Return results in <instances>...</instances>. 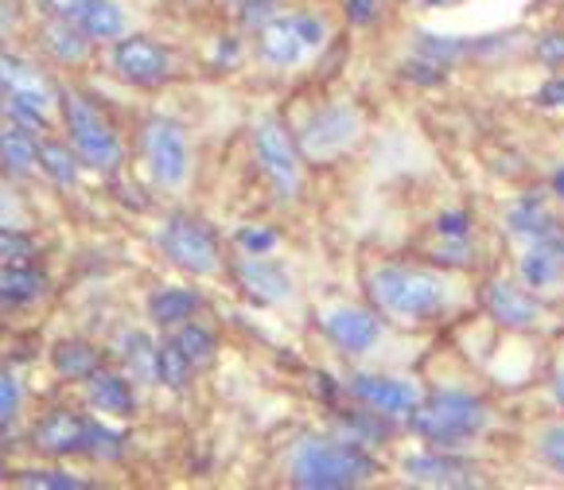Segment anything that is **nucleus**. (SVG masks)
Segmentation results:
<instances>
[{
    "mask_svg": "<svg viewBox=\"0 0 564 490\" xmlns=\"http://www.w3.org/2000/svg\"><path fill=\"white\" fill-rule=\"evenodd\" d=\"M0 475H4V459H0Z\"/></svg>",
    "mask_w": 564,
    "mask_h": 490,
    "instance_id": "obj_45",
    "label": "nucleus"
},
{
    "mask_svg": "<svg viewBox=\"0 0 564 490\" xmlns=\"http://www.w3.org/2000/svg\"><path fill=\"white\" fill-rule=\"evenodd\" d=\"M556 398H561V405H564V378L556 382Z\"/></svg>",
    "mask_w": 564,
    "mask_h": 490,
    "instance_id": "obj_44",
    "label": "nucleus"
},
{
    "mask_svg": "<svg viewBox=\"0 0 564 490\" xmlns=\"http://www.w3.org/2000/svg\"><path fill=\"white\" fill-rule=\"evenodd\" d=\"M324 335L343 355H366L382 335V319L366 308H335L324 316Z\"/></svg>",
    "mask_w": 564,
    "mask_h": 490,
    "instance_id": "obj_13",
    "label": "nucleus"
},
{
    "mask_svg": "<svg viewBox=\"0 0 564 490\" xmlns=\"http://www.w3.org/2000/svg\"><path fill=\"white\" fill-rule=\"evenodd\" d=\"M358 129H362V121H358V109H350V106L319 109V113L307 117L304 133H300V141H296L300 156L316 160V164L335 160L339 152H347L350 144L358 141Z\"/></svg>",
    "mask_w": 564,
    "mask_h": 490,
    "instance_id": "obj_9",
    "label": "nucleus"
},
{
    "mask_svg": "<svg viewBox=\"0 0 564 490\" xmlns=\"http://www.w3.org/2000/svg\"><path fill=\"white\" fill-rule=\"evenodd\" d=\"M378 464L373 456L355 440H327V436H312L300 440L289 459V479L292 487L304 490H343V487H362L373 479Z\"/></svg>",
    "mask_w": 564,
    "mask_h": 490,
    "instance_id": "obj_1",
    "label": "nucleus"
},
{
    "mask_svg": "<svg viewBox=\"0 0 564 490\" xmlns=\"http://www.w3.org/2000/svg\"><path fill=\"white\" fill-rule=\"evenodd\" d=\"M482 304H487L490 319H498L502 327H533V324H538V316H541L538 300H533L525 288H518V284H510V281H490Z\"/></svg>",
    "mask_w": 564,
    "mask_h": 490,
    "instance_id": "obj_18",
    "label": "nucleus"
},
{
    "mask_svg": "<svg viewBox=\"0 0 564 490\" xmlns=\"http://www.w3.org/2000/svg\"><path fill=\"white\" fill-rule=\"evenodd\" d=\"M538 101H541V106H549V109H564V78H553V83L541 86Z\"/></svg>",
    "mask_w": 564,
    "mask_h": 490,
    "instance_id": "obj_38",
    "label": "nucleus"
},
{
    "mask_svg": "<svg viewBox=\"0 0 564 490\" xmlns=\"http://www.w3.org/2000/svg\"><path fill=\"white\" fill-rule=\"evenodd\" d=\"M47 292V276L35 273L32 265H0V296L28 304V300H40Z\"/></svg>",
    "mask_w": 564,
    "mask_h": 490,
    "instance_id": "obj_24",
    "label": "nucleus"
},
{
    "mask_svg": "<svg viewBox=\"0 0 564 490\" xmlns=\"http://www.w3.org/2000/svg\"><path fill=\"white\" fill-rule=\"evenodd\" d=\"M234 4H276V0H234Z\"/></svg>",
    "mask_w": 564,
    "mask_h": 490,
    "instance_id": "obj_43",
    "label": "nucleus"
},
{
    "mask_svg": "<svg viewBox=\"0 0 564 490\" xmlns=\"http://www.w3.org/2000/svg\"><path fill=\"white\" fill-rule=\"evenodd\" d=\"M144 160H149V172L164 187H180L187 179V167H192V149H187V133L183 126L167 121V117H152L144 126Z\"/></svg>",
    "mask_w": 564,
    "mask_h": 490,
    "instance_id": "obj_10",
    "label": "nucleus"
},
{
    "mask_svg": "<svg viewBox=\"0 0 564 490\" xmlns=\"http://www.w3.org/2000/svg\"><path fill=\"white\" fill-rule=\"evenodd\" d=\"M327 40V24L307 12H273L258 28V55L269 67H300L307 55H316Z\"/></svg>",
    "mask_w": 564,
    "mask_h": 490,
    "instance_id": "obj_6",
    "label": "nucleus"
},
{
    "mask_svg": "<svg viewBox=\"0 0 564 490\" xmlns=\"http://www.w3.org/2000/svg\"><path fill=\"white\" fill-rule=\"evenodd\" d=\"M538 451H541V459L553 467V471L564 475V424H556V428H545V433H541Z\"/></svg>",
    "mask_w": 564,
    "mask_h": 490,
    "instance_id": "obj_34",
    "label": "nucleus"
},
{
    "mask_svg": "<svg viewBox=\"0 0 564 490\" xmlns=\"http://www.w3.org/2000/svg\"><path fill=\"white\" fill-rule=\"evenodd\" d=\"M390 421L393 416H386V413H373V409H362V413H355L350 421H343V428H347V440H355V444H378V440H386L390 436Z\"/></svg>",
    "mask_w": 564,
    "mask_h": 490,
    "instance_id": "obj_30",
    "label": "nucleus"
},
{
    "mask_svg": "<svg viewBox=\"0 0 564 490\" xmlns=\"http://www.w3.org/2000/svg\"><path fill=\"white\" fill-rule=\"evenodd\" d=\"M234 241H238L246 253H273L276 250V233L265 230V226H241V230L234 233Z\"/></svg>",
    "mask_w": 564,
    "mask_h": 490,
    "instance_id": "obj_33",
    "label": "nucleus"
},
{
    "mask_svg": "<svg viewBox=\"0 0 564 490\" xmlns=\"http://www.w3.org/2000/svg\"><path fill=\"white\" fill-rule=\"evenodd\" d=\"M199 292L195 288H160L149 296V316L156 319L160 327H180L199 312Z\"/></svg>",
    "mask_w": 564,
    "mask_h": 490,
    "instance_id": "obj_21",
    "label": "nucleus"
},
{
    "mask_svg": "<svg viewBox=\"0 0 564 490\" xmlns=\"http://www.w3.org/2000/svg\"><path fill=\"white\" fill-rule=\"evenodd\" d=\"M4 24H9V12H4V0H0V32H4Z\"/></svg>",
    "mask_w": 564,
    "mask_h": 490,
    "instance_id": "obj_42",
    "label": "nucleus"
},
{
    "mask_svg": "<svg viewBox=\"0 0 564 490\" xmlns=\"http://www.w3.org/2000/svg\"><path fill=\"white\" fill-rule=\"evenodd\" d=\"M507 226H510V233H518V238H530V241L549 238V233L564 230V226L556 222L553 215H549L545 203H541L538 195L514 203V207H510V215H507Z\"/></svg>",
    "mask_w": 564,
    "mask_h": 490,
    "instance_id": "obj_22",
    "label": "nucleus"
},
{
    "mask_svg": "<svg viewBox=\"0 0 564 490\" xmlns=\"http://www.w3.org/2000/svg\"><path fill=\"white\" fill-rule=\"evenodd\" d=\"M234 276H238L241 292L253 296V300H261V304H281V300L292 296L289 273H284L276 261H269L265 253H246V258H238Z\"/></svg>",
    "mask_w": 564,
    "mask_h": 490,
    "instance_id": "obj_15",
    "label": "nucleus"
},
{
    "mask_svg": "<svg viewBox=\"0 0 564 490\" xmlns=\"http://www.w3.org/2000/svg\"><path fill=\"white\" fill-rule=\"evenodd\" d=\"M35 448L47 456H98V459H117L124 451V436L106 428V424L90 421L78 413H47L32 433Z\"/></svg>",
    "mask_w": 564,
    "mask_h": 490,
    "instance_id": "obj_4",
    "label": "nucleus"
},
{
    "mask_svg": "<svg viewBox=\"0 0 564 490\" xmlns=\"http://www.w3.org/2000/svg\"><path fill=\"white\" fill-rule=\"evenodd\" d=\"M467 226H471V218L467 215H441L436 218V233H441V238H452V241H464Z\"/></svg>",
    "mask_w": 564,
    "mask_h": 490,
    "instance_id": "obj_37",
    "label": "nucleus"
},
{
    "mask_svg": "<svg viewBox=\"0 0 564 490\" xmlns=\"http://www.w3.org/2000/svg\"><path fill=\"white\" fill-rule=\"evenodd\" d=\"M343 390L362 409H373V413H386V416H409L416 409V401H421L413 382L386 378V374H355L343 382Z\"/></svg>",
    "mask_w": 564,
    "mask_h": 490,
    "instance_id": "obj_12",
    "label": "nucleus"
},
{
    "mask_svg": "<svg viewBox=\"0 0 564 490\" xmlns=\"http://www.w3.org/2000/svg\"><path fill=\"white\" fill-rule=\"evenodd\" d=\"M518 276H522V284L533 292L553 288V284L564 276V230L530 241V250H525L522 261H518Z\"/></svg>",
    "mask_w": 564,
    "mask_h": 490,
    "instance_id": "obj_16",
    "label": "nucleus"
},
{
    "mask_svg": "<svg viewBox=\"0 0 564 490\" xmlns=\"http://www.w3.org/2000/svg\"><path fill=\"white\" fill-rule=\"evenodd\" d=\"M192 374H195V366L180 355V347H175L172 339L160 342L156 347V382H164L167 390H183V385L192 382Z\"/></svg>",
    "mask_w": 564,
    "mask_h": 490,
    "instance_id": "obj_29",
    "label": "nucleus"
},
{
    "mask_svg": "<svg viewBox=\"0 0 564 490\" xmlns=\"http://www.w3.org/2000/svg\"><path fill=\"white\" fill-rule=\"evenodd\" d=\"M20 409V385L9 374H0V424H9Z\"/></svg>",
    "mask_w": 564,
    "mask_h": 490,
    "instance_id": "obj_36",
    "label": "nucleus"
},
{
    "mask_svg": "<svg viewBox=\"0 0 564 490\" xmlns=\"http://www.w3.org/2000/svg\"><path fill=\"white\" fill-rule=\"evenodd\" d=\"M370 296L386 316H398L405 324H424L448 308V284L436 273H421V269L405 265L378 269L370 276Z\"/></svg>",
    "mask_w": 564,
    "mask_h": 490,
    "instance_id": "obj_2",
    "label": "nucleus"
},
{
    "mask_svg": "<svg viewBox=\"0 0 564 490\" xmlns=\"http://www.w3.org/2000/svg\"><path fill=\"white\" fill-rule=\"evenodd\" d=\"M113 67L124 83L133 86H164L172 78V55H167L160 43L144 40V35H129V40H117L113 47Z\"/></svg>",
    "mask_w": 564,
    "mask_h": 490,
    "instance_id": "obj_11",
    "label": "nucleus"
},
{
    "mask_svg": "<svg viewBox=\"0 0 564 490\" xmlns=\"http://www.w3.org/2000/svg\"><path fill=\"white\" fill-rule=\"evenodd\" d=\"M90 35L83 32V28L67 24V20H51L47 28H43V47L51 51V55L58 58V63H83L86 55H90Z\"/></svg>",
    "mask_w": 564,
    "mask_h": 490,
    "instance_id": "obj_23",
    "label": "nucleus"
},
{
    "mask_svg": "<svg viewBox=\"0 0 564 490\" xmlns=\"http://www.w3.org/2000/svg\"><path fill=\"white\" fill-rule=\"evenodd\" d=\"M490 413L479 398L471 393H432V398L416 401V409L409 413V428H413L421 440L441 444V448H459V444L475 440V436L487 428Z\"/></svg>",
    "mask_w": 564,
    "mask_h": 490,
    "instance_id": "obj_3",
    "label": "nucleus"
},
{
    "mask_svg": "<svg viewBox=\"0 0 564 490\" xmlns=\"http://www.w3.org/2000/svg\"><path fill=\"white\" fill-rule=\"evenodd\" d=\"M117 355L133 382H156V342L144 331H121L117 335Z\"/></svg>",
    "mask_w": 564,
    "mask_h": 490,
    "instance_id": "obj_20",
    "label": "nucleus"
},
{
    "mask_svg": "<svg viewBox=\"0 0 564 490\" xmlns=\"http://www.w3.org/2000/svg\"><path fill=\"white\" fill-rule=\"evenodd\" d=\"M253 156H258L261 175L269 179L281 199H296L300 192V144L289 137V129L276 121V117H265L253 126Z\"/></svg>",
    "mask_w": 564,
    "mask_h": 490,
    "instance_id": "obj_7",
    "label": "nucleus"
},
{
    "mask_svg": "<svg viewBox=\"0 0 564 490\" xmlns=\"http://www.w3.org/2000/svg\"><path fill=\"white\" fill-rule=\"evenodd\" d=\"M421 4H429V9H448V4H456V0H421Z\"/></svg>",
    "mask_w": 564,
    "mask_h": 490,
    "instance_id": "obj_41",
    "label": "nucleus"
},
{
    "mask_svg": "<svg viewBox=\"0 0 564 490\" xmlns=\"http://www.w3.org/2000/svg\"><path fill=\"white\" fill-rule=\"evenodd\" d=\"M20 487H43V490H83L86 482L75 479V475L67 471H24L17 475Z\"/></svg>",
    "mask_w": 564,
    "mask_h": 490,
    "instance_id": "obj_32",
    "label": "nucleus"
},
{
    "mask_svg": "<svg viewBox=\"0 0 564 490\" xmlns=\"http://www.w3.org/2000/svg\"><path fill=\"white\" fill-rule=\"evenodd\" d=\"M0 164L17 175L32 172V167L40 164V144L28 137V129L17 126V129H4V133H0Z\"/></svg>",
    "mask_w": 564,
    "mask_h": 490,
    "instance_id": "obj_25",
    "label": "nucleus"
},
{
    "mask_svg": "<svg viewBox=\"0 0 564 490\" xmlns=\"http://www.w3.org/2000/svg\"><path fill=\"white\" fill-rule=\"evenodd\" d=\"M347 17L355 24H370L373 20V0H347Z\"/></svg>",
    "mask_w": 564,
    "mask_h": 490,
    "instance_id": "obj_39",
    "label": "nucleus"
},
{
    "mask_svg": "<svg viewBox=\"0 0 564 490\" xmlns=\"http://www.w3.org/2000/svg\"><path fill=\"white\" fill-rule=\"evenodd\" d=\"M553 195L556 199H564V167H556L553 172Z\"/></svg>",
    "mask_w": 564,
    "mask_h": 490,
    "instance_id": "obj_40",
    "label": "nucleus"
},
{
    "mask_svg": "<svg viewBox=\"0 0 564 490\" xmlns=\"http://www.w3.org/2000/svg\"><path fill=\"white\" fill-rule=\"evenodd\" d=\"M86 398H90V405L98 409V413H109V416H129L137 405L133 398V378L124 374H113V370H94L90 378H86Z\"/></svg>",
    "mask_w": 564,
    "mask_h": 490,
    "instance_id": "obj_19",
    "label": "nucleus"
},
{
    "mask_svg": "<svg viewBox=\"0 0 564 490\" xmlns=\"http://www.w3.org/2000/svg\"><path fill=\"white\" fill-rule=\"evenodd\" d=\"M63 121H67V137L86 167H94V172H113V167H121V156H124L121 137L113 133V126L101 117V109L94 106L90 98H83V94H75V90L63 94Z\"/></svg>",
    "mask_w": 564,
    "mask_h": 490,
    "instance_id": "obj_5",
    "label": "nucleus"
},
{
    "mask_svg": "<svg viewBox=\"0 0 564 490\" xmlns=\"http://www.w3.org/2000/svg\"><path fill=\"white\" fill-rule=\"evenodd\" d=\"M40 167L47 172V179L55 183V187H75L78 183V160H75V152H67V144L43 141Z\"/></svg>",
    "mask_w": 564,
    "mask_h": 490,
    "instance_id": "obj_28",
    "label": "nucleus"
},
{
    "mask_svg": "<svg viewBox=\"0 0 564 490\" xmlns=\"http://www.w3.org/2000/svg\"><path fill=\"white\" fill-rule=\"evenodd\" d=\"M172 342H175V347H180V355L187 358V362H192L195 370H199V366H207L210 358H215V350H218V347H215V335H210L207 327L192 324V319H187V324L175 327Z\"/></svg>",
    "mask_w": 564,
    "mask_h": 490,
    "instance_id": "obj_27",
    "label": "nucleus"
},
{
    "mask_svg": "<svg viewBox=\"0 0 564 490\" xmlns=\"http://www.w3.org/2000/svg\"><path fill=\"white\" fill-rule=\"evenodd\" d=\"M405 479L421 487H475V467L441 451H416L405 459Z\"/></svg>",
    "mask_w": 564,
    "mask_h": 490,
    "instance_id": "obj_17",
    "label": "nucleus"
},
{
    "mask_svg": "<svg viewBox=\"0 0 564 490\" xmlns=\"http://www.w3.org/2000/svg\"><path fill=\"white\" fill-rule=\"evenodd\" d=\"M35 253L32 238L12 226H0V265H28V258Z\"/></svg>",
    "mask_w": 564,
    "mask_h": 490,
    "instance_id": "obj_31",
    "label": "nucleus"
},
{
    "mask_svg": "<svg viewBox=\"0 0 564 490\" xmlns=\"http://www.w3.org/2000/svg\"><path fill=\"white\" fill-rule=\"evenodd\" d=\"M0 98L24 101L43 113H51V106H55V90L47 86V78L17 55H0Z\"/></svg>",
    "mask_w": 564,
    "mask_h": 490,
    "instance_id": "obj_14",
    "label": "nucleus"
},
{
    "mask_svg": "<svg viewBox=\"0 0 564 490\" xmlns=\"http://www.w3.org/2000/svg\"><path fill=\"white\" fill-rule=\"evenodd\" d=\"M160 250L167 253L172 265H180L183 273H192V276H210L223 265L215 233H210L199 218H187V215L167 218V226L160 230Z\"/></svg>",
    "mask_w": 564,
    "mask_h": 490,
    "instance_id": "obj_8",
    "label": "nucleus"
},
{
    "mask_svg": "<svg viewBox=\"0 0 564 490\" xmlns=\"http://www.w3.org/2000/svg\"><path fill=\"white\" fill-rule=\"evenodd\" d=\"M533 55H538L545 67H564V32L541 35L538 47H533Z\"/></svg>",
    "mask_w": 564,
    "mask_h": 490,
    "instance_id": "obj_35",
    "label": "nucleus"
},
{
    "mask_svg": "<svg viewBox=\"0 0 564 490\" xmlns=\"http://www.w3.org/2000/svg\"><path fill=\"white\" fill-rule=\"evenodd\" d=\"M51 362H55V370L63 378H75V382H86V378L94 374V370H98V350L90 347V342H78V339H70V342H58L55 347V358H51Z\"/></svg>",
    "mask_w": 564,
    "mask_h": 490,
    "instance_id": "obj_26",
    "label": "nucleus"
}]
</instances>
